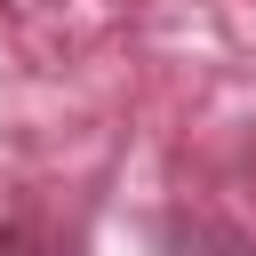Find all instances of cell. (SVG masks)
<instances>
[{
	"mask_svg": "<svg viewBox=\"0 0 256 256\" xmlns=\"http://www.w3.org/2000/svg\"><path fill=\"white\" fill-rule=\"evenodd\" d=\"M0 256H56V248H48V240H32V232H8V240H0Z\"/></svg>",
	"mask_w": 256,
	"mask_h": 256,
	"instance_id": "1",
	"label": "cell"
}]
</instances>
